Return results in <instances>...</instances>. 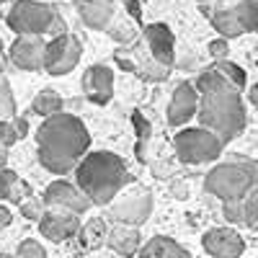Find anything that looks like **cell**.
<instances>
[{
	"instance_id": "6da1fadb",
	"label": "cell",
	"mask_w": 258,
	"mask_h": 258,
	"mask_svg": "<svg viewBox=\"0 0 258 258\" xmlns=\"http://www.w3.org/2000/svg\"><path fill=\"white\" fill-rule=\"evenodd\" d=\"M194 88L199 93V126L217 135L225 145L243 135L245 129V106H243V91L214 68H207L194 80Z\"/></svg>"
},
{
	"instance_id": "7a4b0ae2",
	"label": "cell",
	"mask_w": 258,
	"mask_h": 258,
	"mask_svg": "<svg viewBox=\"0 0 258 258\" xmlns=\"http://www.w3.org/2000/svg\"><path fill=\"white\" fill-rule=\"evenodd\" d=\"M91 135L88 126L75 114H54L36 129V155L39 163L54 176H68L88 155Z\"/></svg>"
},
{
	"instance_id": "3957f363",
	"label": "cell",
	"mask_w": 258,
	"mask_h": 258,
	"mask_svg": "<svg viewBox=\"0 0 258 258\" xmlns=\"http://www.w3.org/2000/svg\"><path fill=\"white\" fill-rule=\"evenodd\" d=\"M75 186L91 199V204H111L132 183V176L116 153L98 150L88 153L75 168Z\"/></svg>"
},
{
	"instance_id": "277c9868",
	"label": "cell",
	"mask_w": 258,
	"mask_h": 258,
	"mask_svg": "<svg viewBox=\"0 0 258 258\" xmlns=\"http://www.w3.org/2000/svg\"><path fill=\"white\" fill-rule=\"evenodd\" d=\"M204 188L222 204L240 202L258 188V163L248 158H232L214 165L204 178Z\"/></svg>"
},
{
	"instance_id": "5b68a950",
	"label": "cell",
	"mask_w": 258,
	"mask_h": 258,
	"mask_svg": "<svg viewBox=\"0 0 258 258\" xmlns=\"http://www.w3.org/2000/svg\"><path fill=\"white\" fill-rule=\"evenodd\" d=\"M173 147H176V155L181 163L202 165V163L217 160L225 150V142L204 126H191V129H181L173 137Z\"/></svg>"
},
{
	"instance_id": "8992f818",
	"label": "cell",
	"mask_w": 258,
	"mask_h": 258,
	"mask_svg": "<svg viewBox=\"0 0 258 258\" xmlns=\"http://www.w3.org/2000/svg\"><path fill=\"white\" fill-rule=\"evenodd\" d=\"M57 18L54 6L41 0H13V8L6 18V24L16 36H44L49 34Z\"/></svg>"
},
{
	"instance_id": "52a82bcc",
	"label": "cell",
	"mask_w": 258,
	"mask_h": 258,
	"mask_svg": "<svg viewBox=\"0 0 258 258\" xmlns=\"http://www.w3.org/2000/svg\"><path fill=\"white\" fill-rule=\"evenodd\" d=\"M150 212H153V197L145 186H135L129 191H121L119 197L111 202V214L119 220V225H132L140 227Z\"/></svg>"
},
{
	"instance_id": "ba28073f",
	"label": "cell",
	"mask_w": 258,
	"mask_h": 258,
	"mask_svg": "<svg viewBox=\"0 0 258 258\" xmlns=\"http://www.w3.org/2000/svg\"><path fill=\"white\" fill-rule=\"evenodd\" d=\"M80 54H83V44L80 39L73 36V34H64V36H57L52 41H47V59H44V70L54 78L59 75H68L78 68L80 62Z\"/></svg>"
},
{
	"instance_id": "9c48e42d",
	"label": "cell",
	"mask_w": 258,
	"mask_h": 258,
	"mask_svg": "<svg viewBox=\"0 0 258 258\" xmlns=\"http://www.w3.org/2000/svg\"><path fill=\"white\" fill-rule=\"evenodd\" d=\"M41 204H44V209H64V212L78 214V217H80V214H85V212L93 207L91 199L85 197V194H83L75 183L62 181V178L52 181V183L44 188Z\"/></svg>"
},
{
	"instance_id": "30bf717a",
	"label": "cell",
	"mask_w": 258,
	"mask_h": 258,
	"mask_svg": "<svg viewBox=\"0 0 258 258\" xmlns=\"http://www.w3.org/2000/svg\"><path fill=\"white\" fill-rule=\"evenodd\" d=\"M8 54H11V62L16 68L26 70V73L44 70L47 41H44V36H16Z\"/></svg>"
},
{
	"instance_id": "8fae6325",
	"label": "cell",
	"mask_w": 258,
	"mask_h": 258,
	"mask_svg": "<svg viewBox=\"0 0 258 258\" xmlns=\"http://www.w3.org/2000/svg\"><path fill=\"white\" fill-rule=\"evenodd\" d=\"M39 232L52 243H64L80 232V217L64 209H44L39 220Z\"/></svg>"
},
{
	"instance_id": "7c38bea8",
	"label": "cell",
	"mask_w": 258,
	"mask_h": 258,
	"mask_svg": "<svg viewBox=\"0 0 258 258\" xmlns=\"http://www.w3.org/2000/svg\"><path fill=\"white\" fill-rule=\"evenodd\" d=\"M202 245L212 258H240L245 240L232 227H212L202 235Z\"/></svg>"
},
{
	"instance_id": "4fadbf2b",
	"label": "cell",
	"mask_w": 258,
	"mask_h": 258,
	"mask_svg": "<svg viewBox=\"0 0 258 258\" xmlns=\"http://www.w3.org/2000/svg\"><path fill=\"white\" fill-rule=\"evenodd\" d=\"M199 111V93L194 88V83H181L176 85L173 98L168 103V124L170 126H183L188 124Z\"/></svg>"
},
{
	"instance_id": "5bb4252c",
	"label": "cell",
	"mask_w": 258,
	"mask_h": 258,
	"mask_svg": "<svg viewBox=\"0 0 258 258\" xmlns=\"http://www.w3.org/2000/svg\"><path fill=\"white\" fill-rule=\"evenodd\" d=\"M145 44L150 49V57H153L158 64L168 70L176 59V52H173V31H170L165 24H150L145 29Z\"/></svg>"
},
{
	"instance_id": "9a60e30c",
	"label": "cell",
	"mask_w": 258,
	"mask_h": 258,
	"mask_svg": "<svg viewBox=\"0 0 258 258\" xmlns=\"http://www.w3.org/2000/svg\"><path fill=\"white\" fill-rule=\"evenodd\" d=\"M83 91L88 93V101L91 103H109L111 96H114V73L111 68L106 64H93L88 68V73L83 75Z\"/></svg>"
},
{
	"instance_id": "2e32d148",
	"label": "cell",
	"mask_w": 258,
	"mask_h": 258,
	"mask_svg": "<svg viewBox=\"0 0 258 258\" xmlns=\"http://www.w3.org/2000/svg\"><path fill=\"white\" fill-rule=\"evenodd\" d=\"M204 16L212 21L214 31H220L222 39L243 36V29L238 24V16H235V0H217V3H209L204 8Z\"/></svg>"
},
{
	"instance_id": "e0dca14e",
	"label": "cell",
	"mask_w": 258,
	"mask_h": 258,
	"mask_svg": "<svg viewBox=\"0 0 258 258\" xmlns=\"http://www.w3.org/2000/svg\"><path fill=\"white\" fill-rule=\"evenodd\" d=\"M222 214L227 217V222H232V225L253 227L258 222V188L250 191L248 197H243L240 202L222 204Z\"/></svg>"
},
{
	"instance_id": "ac0fdd59",
	"label": "cell",
	"mask_w": 258,
	"mask_h": 258,
	"mask_svg": "<svg viewBox=\"0 0 258 258\" xmlns=\"http://www.w3.org/2000/svg\"><path fill=\"white\" fill-rule=\"evenodd\" d=\"M106 245H109L114 253L124 255V258H132L140 253V230L132 225H116L109 230V238H106Z\"/></svg>"
},
{
	"instance_id": "d6986e66",
	"label": "cell",
	"mask_w": 258,
	"mask_h": 258,
	"mask_svg": "<svg viewBox=\"0 0 258 258\" xmlns=\"http://www.w3.org/2000/svg\"><path fill=\"white\" fill-rule=\"evenodd\" d=\"M137 258H191V253H188L181 243H176L173 238L155 235V238H150V240L140 248Z\"/></svg>"
},
{
	"instance_id": "ffe728a7",
	"label": "cell",
	"mask_w": 258,
	"mask_h": 258,
	"mask_svg": "<svg viewBox=\"0 0 258 258\" xmlns=\"http://www.w3.org/2000/svg\"><path fill=\"white\" fill-rule=\"evenodd\" d=\"M106 238H109V230H106V222L101 217H93V220H88L85 225H80L78 240H80L83 248H88V250L101 248L106 243Z\"/></svg>"
},
{
	"instance_id": "44dd1931",
	"label": "cell",
	"mask_w": 258,
	"mask_h": 258,
	"mask_svg": "<svg viewBox=\"0 0 258 258\" xmlns=\"http://www.w3.org/2000/svg\"><path fill=\"white\" fill-rule=\"evenodd\" d=\"M31 111H34L36 116H44V119L59 114V111H62V96H59L57 91H52V88L39 91L36 98L31 101Z\"/></svg>"
},
{
	"instance_id": "7402d4cb",
	"label": "cell",
	"mask_w": 258,
	"mask_h": 258,
	"mask_svg": "<svg viewBox=\"0 0 258 258\" xmlns=\"http://www.w3.org/2000/svg\"><path fill=\"white\" fill-rule=\"evenodd\" d=\"M235 16L243 34H258V0H235Z\"/></svg>"
},
{
	"instance_id": "603a6c76",
	"label": "cell",
	"mask_w": 258,
	"mask_h": 258,
	"mask_svg": "<svg viewBox=\"0 0 258 258\" xmlns=\"http://www.w3.org/2000/svg\"><path fill=\"white\" fill-rule=\"evenodd\" d=\"M212 68L217 70V73H222V75L235 85V88H240V91L245 88V70L240 68V64H235V62H230V59H222V62H214Z\"/></svg>"
},
{
	"instance_id": "cb8c5ba5",
	"label": "cell",
	"mask_w": 258,
	"mask_h": 258,
	"mask_svg": "<svg viewBox=\"0 0 258 258\" xmlns=\"http://www.w3.org/2000/svg\"><path fill=\"white\" fill-rule=\"evenodd\" d=\"M0 119L3 121L16 119V98H13L11 85H8V80L3 75H0Z\"/></svg>"
},
{
	"instance_id": "d4e9b609",
	"label": "cell",
	"mask_w": 258,
	"mask_h": 258,
	"mask_svg": "<svg viewBox=\"0 0 258 258\" xmlns=\"http://www.w3.org/2000/svg\"><path fill=\"white\" fill-rule=\"evenodd\" d=\"M16 258H47V250L39 240L26 238V240H21V245L16 250Z\"/></svg>"
},
{
	"instance_id": "484cf974",
	"label": "cell",
	"mask_w": 258,
	"mask_h": 258,
	"mask_svg": "<svg viewBox=\"0 0 258 258\" xmlns=\"http://www.w3.org/2000/svg\"><path fill=\"white\" fill-rule=\"evenodd\" d=\"M18 181H21V176L16 173V170H0V199H8L11 202V194H13V188L18 186Z\"/></svg>"
},
{
	"instance_id": "4316f807",
	"label": "cell",
	"mask_w": 258,
	"mask_h": 258,
	"mask_svg": "<svg viewBox=\"0 0 258 258\" xmlns=\"http://www.w3.org/2000/svg\"><path fill=\"white\" fill-rule=\"evenodd\" d=\"M21 214H24L26 220L39 222V220H41V214H44V204L36 202V197H31V199H26L24 204H21Z\"/></svg>"
},
{
	"instance_id": "83f0119b",
	"label": "cell",
	"mask_w": 258,
	"mask_h": 258,
	"mask_svg": "<svg viewBox=\"0 0 258 258\" xmlns=\"http://www.w3.org/2000/svg\"><path fill=\"white\" fill-rule=\"evenodd\" d=\"M16 140H18V135H16V126H13V121H3L0 119V147H13L16 145Z\"/></svg>"
},
{
	"instance_id": "f1b7e54d",
	"label": "cell",
	"mask_w": 258,
	"mask_h": 258,
	"mask_svg": "<svg viewBox=\"0 0 258 258\" xmlns=\"http://www.w3.org/2000/svg\"><path fill=\"white\" fill-rule=\"evenodd\" d=\"M227 52H230V44H227V39H214V41H209V54L214 57V62H222V59H227Z\"/></svg>"
},
{
	"instance_id": "f546056e",
	"label": "cell",
	"mask_w": 258,
	"mask_h": 258,
	"mask_svg": "<svg viewBox=\"0 0 258 258\" xmlns=\"http://www.w3.org/2000/svg\"><path fill=\"white\" fill-rule=\"evenodd\" d=\"M132 119H135V126H137V132H140V140H142V142L137 145V158H140V153H142V145H145V142H147V137H150V135H147V132H150V126H147L145 116H140V111H137Z\"/></svg>"
},
{
	"instance_id": "4dcf8cb0",
	"label": "cell",
	"mask_w": 258,
	"mask_h": 258,
	"mask_svg": "<svg viewBox=\"0 0 258 258\" xmlns=\"http://www.w3.org/2000/svg\"><path fill=\"white\" fill-rule=\"evenodd\" d=\"M13 126H16V135H18V140L29 135V121H26L24 116H16V121H13Z\"/></svg>"
},
{
	"instance_id": "1f68e13d",
	"label": "cell",
	"mask_w": 258,
	"mask_h": 258,
	"mask_svg": "<svg viewBox=\"0 0 258 258\" xmlns=\"http://www.w3.org/2000/svg\"><path fill=\"white\" fill-rule=\"evenodd\" d=\"M124 6H126V13L132 16L135 21H140V16H142V8H140V3L137 0H124Z\"/></svg>"
},
{
	"instance_id": "d6a6232c",
	"label": "cell",
	"mask_w": 258,
	"mask_h": 258,
	"mask_svg": "<svg viewBox=\"0 0 258 258\" xmlns=\"http://www.w3.org/2000/svg\"><path fill=\"white\" fill-rule=\"evenodd\" d=\"M11 222H13L11 209H8V207H0V227H8Z\"/></svg>"
},
{
	"instance_id": "836d02e7",
	"label": "cell",
	"mask_w": 258,
	"mask_h": 258,
	"mask_svg": "<svg viewBox=\"0 0 258 258\" xmlns=\"http://www.w3.org/2000/svg\"><path fill=\"white\" fill-rule=\"evenodd\" d=\"M73 3H96V6H106V8H116L119 0H73Z\"/></svg>"
},
{
	"instance_id": "e575fe53",
	"label": "cell",
	"mask_w": 258,
	"mask_h": 258,
	"mask_svg": "<svg viewBox=\"0 0 258 258\" xmlns=\"http://www.w3.org/2000/svg\"><path fill=\"white\" fill-rule=\"evenodd\" d=\"M11 8H13V0H0V16L3 18H8Z\"/></svg>"
},
{
	"instance_id": "d590c367",
	"label": "cell",
	"mask_w": 258,
	"mask_h": 258,
	"mask_svg": "<svg viewBox=\"0 0 258 258\" xmlns=\"http://www.w3.org/2000/svg\"><path fill=\"white\" fill-rule=\"evenodd\" d=\"M248 101L253 106H258V85H250V91H248Z\"/></svg>"
},
{
	"instance_id": "8d00e7d4",
	"label": "cell",
	"mask_w": 258,
	"mask_h": 258,
	"mask_svg": "<svg viewBox=\"0 0 258 258\" xmlns=\"http://www.w3.org/2000/svg\"><path fill=\"white\" fill-rule=\"evenodd\" d=\"M6 165H8V150L0 147V170H6Z\"/></svg>"
},
{
	"instance_id": "74e56055",
	"label": "cell",
	"mask_w": 258,
	"mask_h": 258,
	"mask_svg": "<svg viewBox=\"0 0 258 258\" xmlns=\"http://www.w3.org/2000/svg\"><path fill=\"white\" fill-rule=\"evenodd\" d=\"M3 59H6V52H3V41H0V73H3Z\"/></svg>"
},
{
	"instance_id": "f35d334b",
	"label": "cell",
	"mask_w": 258,
	"mask_h": 258,
	"mask_svg": "<svg viewBox=\"0 0 258 258\" xmlns=\"http://www.w3.org/2000/svg\"><path fill=\"white\" fill-rule=\"evenodd\" d=\"M202 6H209V3H217V0H199Z\"/></svg>"
},
{
	"instance_id": "ab89813d",
	"label": "cell",
	"mask_w": 258,
	"mask_h": 258,
	"mask_svg": "<svg viewBox=\"0 0 258 258\" xmlns=\"http://www.w3.org/2000/svg\"><path fill=\"white\" fill-rule=\"evenodd\" d=\"M0 258H16V255H8V253H0Z\"/></svg>"
},
{
	"instance_id": "60d3db41",
	"label": "cell",
	"mask_w": 258,
	"mask_h": 258,
	"mask_svg": "<svg viewBox=\"0 0 258 258\" xmlns=\"http://www.w3.org/2000/svg\"><path fill=\"white\" fill-rule=\"evenodd\" d=\"M250 230H258V222H255V225H253V227H250Z\"/></svg>"
}]
</instances>
